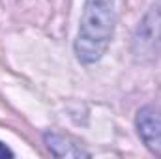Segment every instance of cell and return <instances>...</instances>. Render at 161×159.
<instances>
[{
    "mask_svg": "<svg viewBox=\"0 0 161 159\" xmlns=\"http://www.w3.org/2000/svg\"><path fill=\"white\" fill-rule=\"evenodd\" d=\"M15 154H13V150L11 148H8L4 142H0V159H6V157H13Z\"/></svg>",
    "mask_w": 161,
    "mask_h": 159,
    "instance_id": "5b68a950",
    "label": "cell"
},
{
    "mask_svg": "<svg viewBox=\"0 0 161 159\" xmlns=\"http://www.w3.org/2000/svg\"><path fill=\"white\" fill-rule=\"evenodd\" d=\"M135 125L139 131L141 140L146 148L161 157V111L154 107H142L137 112Z\"/></svg>",
    "mask_w": 161,
    "mask_h": 159,
    "instance_id": "7a4b0ae2",
    "label": "cell"
},
{
    "mask_svg": "<svg viewBox=\"0 0 161 159\" xmlns=\"http://www.w3.org/2000/svg\"><path fill=\"white\" fill-rule=\"evenodd\" d=\"M116 9L114 0H86L79 21V32L73 43L80 64L90 66L103 58L114 34Z\"/></svg>",
    "mask_w": 161,
    "mask_h": 159,
    "instance_id": "6da1fadb",
    "label": "cell"
},
{
    "mask_svg": "<svg viewBox=\"0 0 161 159\" xmlns=\"http://www.w3.org/2000/svg\"><path fill=\"white\" fill-rule=\"evenodd\" d=\"M43 142L47 146V150L54 156V157H90V152L84 150L77 140H73L68 135L56 133V131H47L43 133Z\"/></svg>",
    "mask_w": 161,
    "mask_h": 159,
    "instance_id": "3957f363",
    "label": "cell"
},
{
    "mask_svg": "<svg viewBox=\"0 0 161 159\" xmlns=\"http://www.w3.org/2000/svg\"><path fill=\"white\" fill-rule=\"evenodd\" d=\"M156 9V21L154 25H148V21L144 19L137 30V36H135V45H141V51H152L154 52V41L158 43L161 41V9L159 8H154ZM137 51V52H141Z\"/></svg>",
    "mask_w": 161,
    "mask_h": 159,
    "instance_id": "277c9868",
    "label": "cell"
}]
</instances>
